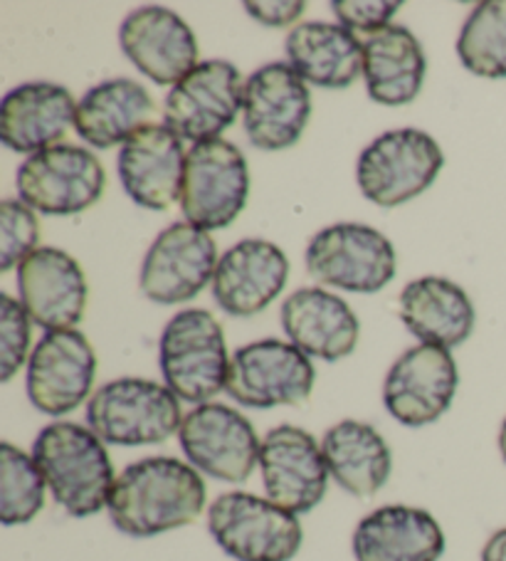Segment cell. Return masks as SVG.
<instances>
[{
    "instance_id": "cell-1",
    "label": "cell",
    "mask_w": 506,
    "mask_h": 561,
    "mask_svg": "<svg viewBox=\"0 0 506 561\" xmlns=\"http://www.w3.org/2000/svg\"><path fill=\"white\" fill-rule=\"evenodd\" d=\"M206 507L200 472L179 458H143L131 462L114 482L110 517L114 527L136 539L186 527Z\"/></svg>"
},
{
    "instance_id": "cell-2",
    "label": "cell",
    "mask_w": 506,
    "mask_h": 561,
    "mask_svg": "<svg viewBox=\"0 0 506 561\" xmlns=\"http://www.w3.org/2000/svg\"><path fill=\"white\" fill-rule=\"evenodd\" d=\"M33 458L67 515L92 517L110 505L116 482L112 458L92 428L67 421L45 425L33 443Z\"/></svg>"
},
{
    "instance_id": "cell-3",
    "label": "cell",
    "mask_w": 506,
    "mask_h": 561,
    "mask_svg": "<svg viewBox=\"0 0 506 561\" xmlns=\"http://www.w3.org/2000/svg\"><path fill=\"white\" fill-rule=\"evenodd\" d=\"M179 401L169 386L126 376L104 383L92 396L87 425L102 443L124 448L165 443L183 425Z\"/></svg>"
},
{
    "instance_id": "cell-4",
    "label": "cell",
    "mask_w": 506,
    "mask_h": 561,
    "mask_svg": "<svg viewBox=\"0 0 506 561\" xmlns=\"http://www.w3.org/2000/svg\"><path fill=\"white\" fill-rule=\"evenodd\" d=\"M163 381L181 401L203 405L226 391L230 359L226 334L206 309H183L165 324L159 344Z\"/></svg>"
},
{
    "instance_id": "cell-5",
    "label": "cell",
    "mask_w": 506,
    "mask_h": 561,
    "mask_svg": "<svg viewBox=\"0 0 506 561\" xmlns=\"http://www.w3.org/2000/svg\"><path fill=\"white\" fill-rule=\"evenodd\" d=\"M445 167V153L421 129L386 131L358 157L356 181L368 201L395 208L433 186Z\"/></svg>"
},
{
    "instance_id": "cell-6",
    "label": "cell",
    "mask_w": 506,
    "mask_h": 561,
    "mask_svg": "<svg viewBox=\"0 0 506 561\" xmlns=\"http://www.w3.org/2000/svg\"><path fill=\"white\" fill-rule=\"evenodd\" d=\"M208 529L235 561H291L304 539L297 515L250 492H226L212 502Z\"/></svg>"
},
{
    "instance_id": "cell-7",
    "label": "cell",
    "mask_w": 506,
    "mask_h": 561,
    "mask_svg": "<svg viewBox=\"0 0 506 561\" xmlns=\"http://www.w3.org/2000/svg\"><path fill=\"white\" fill-rule=\"evenodd\" d=\"M307 270L321 285L373 295L398 270L395 248L383 233L361 222H336L309 240Z\"/></svg>"
},
{
    "instance_id": "cell-8",
    "label": "cell",
    "mask_w": 506,
    "mask_h": 561,
    "mask_svg": "<svg viewBox=\"0 0 506 561\" xmlns=\"http://www.w3.org/2000/svg\"><path fill=\"white\" fill-rule=\"evenodd\" d=\"M250 169L235 144L226 139L193 144L181 183V210L186 222L203 230H222L248 203Z\"/></svg>"
},
{
    "instance_id": "cell-9",
    "label": "cell",
    "mask_w": 506,
    "mask_h": 561,
    "mask_svg": "<svg viewBox=\"0 0 506 561\" xmlns=\"http://www.w3.org/2000/svg\"><path fill=\"white\" fill-rule=\"evenodd\" d=\"M21 201L45 216H77L104 196L106 173L92 151L72 144L33 153L18 169Z\"/></svg>"
},
{
    "instance_id": "cell-10",
    "label": "cell",
    "mask_w": 506,
    "mask_h": 561,
    "mask_svg": "<svg viewBox=\"0 0 506 561\" xmlns=\"http://www.w3.org/2000/svg\"><path fill=\"white\" fill-rule=\"evenodd\" d=\"M317 371L295 344L262 340L232 354L226 391L245 409H277L304 403L314 389Z\"/></svg>"
},
{
    "instance_id": "cell-11",
    "label": "cell",
    "mask_w": 506,
    "mask_h": 561,
    "mask_svg": "<svg viewBox=\"0 0 506 561\" xmlns=\"http://www.w3.org/2000/svg\"><path fill=\"white\" fill-rule=\"evenodd\" d=\"M242 100L245 84L238 67L228 60H206L165 96V127L193 144L216 141L235 124Z\"/></svg>"
},
{
    "instance_id": "cell-12",
    "label": "cell",
    "mask_w": 506,
    "mask_h": 561,
    "mask_svg": "<svg viewBox=\"0 0 506 561\" xmlns=\"http://www.w3.org/2000/svg\"><path fill=\"white\" fill-rule=\"evenodd\" d=\"M191 466L222 482H245L260 462L262 440L240 411L222 403L193 409L179 431Z\"/></svg>"
},
{
    "instance_id": "cell-13",
    "label": "cell",
    "mask_w": 506,
    "mask_h": 561,
    "mask_svg": "<svg viewBox=\"0 0 506 561\" xmlns=\"http://www.w3.org/2000/svg\"><path fill=\"white\" fill-rule=\"evenodd\" d=\"M218 248L208 230L173 222L153 240L141 265V293L156 305L188 302L216 277Z\"/></svg>"
},
{
    "instance_id": "cell-14",
    "label": "cell",
    "mask_w": 506,
    "mask_h": 561,
    "mask_svg": "<svg viewBox=\"0 0 506 561\" xmlns=\"http://www.w3.org/2000/svg\"><path fill=\"white\" fill-rule=\"evenodd\" d=\"M311 117L307 82L285 62H269L245 82L242 124L252 147L285 151L301 139Z\"/></svg>"
},
{
    "instance_id": "cell-15",
    "label": "cell",
    "mask_w": 506,
    "mask_h": 561,
    "mask_svg": "<svg viewBox=\"0 0 506 561\" xmlns=\"http://www.w3.org/2000/svg\"><path fill=\"white\" fill-rule=\"evenodd\" d=\"M460 371L450 350L421 344L398 356L383 383L388 413L407 428H423L442 419L455 401Z\"/></svg>"
},
{
    "instance_id": "cell-16",
    "label": "cell",
    "mask_w": 506,
    "mask_h": 561,
    "mask_svg": "<svg viewBox=\"0 0 506 561\" xmlns=\"http://www.w3.org/2000/svg\"><path fill=\"white\" fill-rule=\"evenodd\" d=\"M94 376L96 356L82 332H47L27 359V399L47 415L72 413L90 396Z\"/></svg>"
},
{
    "instance_id": "cell-17",
    "label": "cell",
    "mask_w": 506,
    "mask_h": 561,
    "mask_svg": "<svg viewBox=\"0 0 506 561\" xmlns=\"http://www.w3.org/2000/svg\"><path fill=\"white\" fill-rule=\"evenodd\" d=\"M260 472L267 500L291 515H307L326 495L329 468L321 445L297 425L272 428L260 450Z\"/></svg>"
},
{
    "instance_id": "cell-18",
    "label": "cell",
    "mask_w": 506,
    "mask_h": 561,
    "mask_svg": "<svg viewBox=\"0 0 506 561\" xmlns=\"http://www.w3.org/2000/svg\"><path fill=\"white\" fill-rule=\"evenodd\" d=\"M21 302L35 324L47 332L72 329L84 319L87 277L72 255L57 248H37L18 265Z\"/></svg>"
},
{
    "instance_id": "cell-19",
    "label": "cell",
    "mask_w": 506,
    "mask_h": 561,
    "mask_svg": "<svg viewBox=\"0 0 506 561\" xmlns=\"http://www.w3.org/2000/svg\"><path fill=\"white\" fill-rule=\"evenodd\" d=\"M124 55L156 84L176 87L198 62V41L181 18L161 5H146L119 27Z\"/></svg>"
},
{
    "instance_id": "cell-20",
    "label": "cell",
    "mask_w": 506,
    "mask_h": 561,
    "mask_svg": "<svg viewBox=\"0 0 506 561\" xmlns=\"http://www.w3.org/2000/svg\"><path fill=\"white\" fill-rule=\"evenodd\" d=\"M186 153L183 139L165 124L136 131L116 161L126 196L146 210H169L181 196Z\"/></svg>"
},
{
    "instance_id": "cell-21",
    "label": "cell",
    "mask_w": 506,
    "mask_h": 561,
    "mask_svg": "<svg viewBox=\"0 0 506 561\" xmlns=\"http://www.w3.org/2000/svg\"><path fill=\"white\" fill-rule=\"evenodd\" d=\"M289 277L285 250L269 240L248 238L226 250L212 277V297L230 317L260 314L275 302Z\"/></svg>"
},
{
    "instance_id": "cell-22",
    "label": "cell",
    "mask_w": 506,
    "mask_h": 561,
    "mask_svg": "<svg viewBox=\"0 0 506 561\" xmlns=\"http://www.w3.org/2000/svg\"><path fill=\"white\" fill-rule=\"evenodd\" d=\"M72 92L53 82H27L0 102V141L18 153H41L57 147L74 124Z\"/></svg>"
},
{
    "instance_id": "cell-23",
    "label": "cell",
    "mask_w": 506,
    "mask_h": 561,
    "mask_svg": "<svg viewBox=\"0 0 506 561\" xmlns=\"http://www.w3.org/2000/svg\"><path fill=\"white\" fill-rule=\"evenodd\" d=\"M281 329L289 344L321 362H338L352 354L361 324L342 297L319 287H301L281 305Z\"/></svg>"
},
{
    "instance_id": "cell-24",
    "label": "cell",
    "mask_w": 506,
    "mask_h": 561,
    "mask_svg": "<svg viewBox=\"0 0 506 561\" xmlns=\"http://www.w3.org/2000/svg\"><path fill=\"white\" fill-rule=\"evenodd\" d=\"M442 554V527L421 507H378L354 531L356 561H440Z\"/></svg>"
},
{
    "instance_id": "cell-25",
    "label": "cell",
    "mask_w": 506,
    "mask_h": 561,
    "mask_svg": "<svg viewBox=\"0 0 506 561\" xmlns=\"http://www.w3.org/2000/svg\"><path fill=\"white\" fill-rule=\"evenodd\" d=\"M401 319L423 344L455 350L470 340L474 305L460 285L445 277H421L401 295Z\"/></svg>"
},
{
    "instance_id": "cell-26",
    "label": "cell",
    "mask_w": 506,
    "mask_h": 561,
    "mask_svg": "<svg viewBox=\"0 0 506 561\" xmlns=\"http://www.w3.org/2000/svg\"><path fill=\"white\" fill-rule=\"evenodd\" d=\"M156 104L149 90L129 77L106 80L92 87L74 114V129L94 149H112L126 144L136 131L149 127Z\"/></svg>"
},
{
    "instance_id": "cell-27",
    "label": "cell",
    "mask_w": 506,
    "mask_h": 561,
    "mask_svg": "<svg viewBox=\"0 0 506 561\" xmlns=\"http://www.w3.org/2000/svg\"><path fill=\"white\" fill-rule=\"evenodd\" d=\"M364 80L368 96L386 106L411 104L423 90L425 53L403 25H388L364 37Z\"/></svg>"
},
{
    "instance_id": "cell-28",
    "label": "cell",
    "mask_w": 506,
    "mask_h": 561,
    "mask_svg": "<svg viewBox=\"0 0 506 561\" xmlns=\"http://www.w3.org/2000/svg\"><path fill=\"white\" fill-rule=\"evenodd\" d=\"M285 47L291 70L317 87L346 90L364 75V43L344 25H297Z\"/></svg>"
},
{
    "instance_id": "cell-29",
    "label": "cell",
    "mask_w": 506,
    "mask_h": 561,
    "mask_svg": "<svg viewBox=\"0 0 506 561\" xmlns=\"http://www.w3.org/2000/svg\"><path fill=\"white\" fill-rule=\"evenodd\" d=\"M329 476L354 497H371L381 490L393 470L391 448L373 425L342 421L321 440Z\"/></svg>"
},
{
    "instance_id": "cell-30",
    "label": "cell",
    "mask_w": 506,
    "mask_h": 561,
    "mask_svg": "<svg viewBox=\"0 0 506 561\" xmlns=\"http://www.w3.org/2000/svg\"><path fill=\"white\" fill-rule=\"evenodd\" d=\"M457 55L476 77H506V0L474 5L457 37Z\"/></svg>"
},
{
    "instance_id": "cell-31",
    "label": "cell",
    "mask_w": 506,
    "mask_h": 561,
    "mask_svg": "<svg viewBox=\"0 0 506 561\" xmlns=\"http://www.w3.org/2000/svg\"><path fill=\"white\" fill-rule=\"evenodd\" d=\"M45 476L33 456L13 443L0 445V522L27 525L45 507Z\"/></svg>"
},
{
    "instance_id": "cell-32",
    "label": "cell",
    "mask_w": 506,
    "mask_h": 561,
    "mask_svg": "<svg viewBox=\"0 0 506 561\" xmlns=\"http://www.w3.org/2000/svg\"><path fill=\"white\" fill-rule=\"evenodd\" d=\"M41 226L31 206L8 198L0 203V273H11L15 265L37 250Z\"/></svg>"
},
{
    "instance_id": "cell-33",
    "label": "cell",
    "mask_w": 506,
    "mask_h": 561,
    "mask_svg": "<svg viewBox=\"0 0 506 561\" xmlns=\"http://www.w3.org/2000/svg\"><path fill=\"white\" fill-rule=\"evenodd\" d=\"M31 324L23 302L11 295H0V381L8 383L25 364L31 352Z\"/></svg>"
},
{
    "instance_id": "cell-34",
    "label": "cell",
    "mask_w": 506,
    "mask_h": 561,
    "mask_svg": "<svg viewBox=\"0 0 506 561\" xmlns=\"http://www.w3.org/2000/svg\"><path fill=\"white\" fill-rule=\"evenodd\" d=\"M401 5L403 3H381V0H334L331 11L346 31L366 37L391 25V18L401 11Z\"/></svg>"
},
{
    "instance_id": "cell-35",
    "label": "cell",
    "mask_w": 506,
    "mask_h": 561,
    "mask_svg": "<svg viewBox=\"0 0 506 561\" xmlns=\"http://www.w3.org/2000/svg\"><path fill=\"white\" fill-rule=\"evenodd\" d=\"M245 11L260 23L285 27L304 13V3H297V0H289V3H245Z\"/></svg>"
},
{
    "instance_id": "cell-36",
    "label": "cell",
    "mask_w": 506,
    "mask_h": 561,
    "mask_svg": "<svg viewBox=\"0 0 506 561\" xmlns=\"http://www.w3.org/2000/svg\"><path fill=\"white\" fill-rule=\"evenodd\" d=\"M482 561H506V527L494 531L482 549Z\"/></svg>"
},
{
    "instance_id": "cell-37",
    "label": "cell",
    "mask_w": 506,
    "mask_h": 561,
    "mask_svg": "<svg viewBox=\"0 0 506 561\" xmlns=\"http://www.w3.org/2000/svg\"><path fill=\"white\" fill-rule=\"evenodd\" d=\"M499 450H502V458L506 462V419H504L502 431H499Z\"/></svg>"
}]
</instances>
